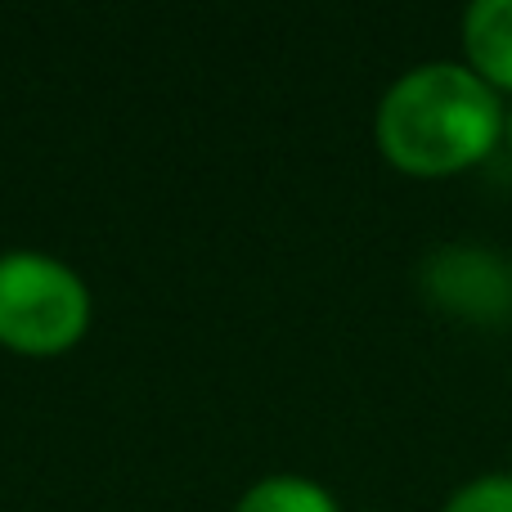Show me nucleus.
<instances>
[{"label": "nucleus", "mask_w": 512, "mask_h": 512, "mask_svg": "<svg viewBox=\"0 0 512 512\" xmlns=\"http://www.w3.org/2000/svg\"><path fill=\"white\" fill-rule=\"evenodd\" d=\"M499 90L454 59L400 72L373 117L378 149L409 176H450L472 167L504 135Z\"/></svg>", "instance_id": "obj_1"}, {"label": "nucleus", "mask_w": 512, "mask_h": 512, "mask_svg": "<svg viewBox=\"0 0 512 512\" xmlns=\"http://www.w3.org/2000/svg\"><path fill=\"white\" fill-rule=\"evenodd\" d=\"M90 328V292L77 270L45 252L0 256V346L14 355H63Z\"/></svg>", "instance_id": "obj_2"}, {"label": "nucleus", "mask_w": 512, "mask_h": 512, "mask_svg": "<svg viewBox=\"0 0 512 512\" xmlns=\"http://www.w3.org/2000/svg\"><path fill=\"white\" fill-rule=\"evenodd\" d=\"M423 288L441 310L463 319H504L512 306L508 261L477 243H445L423 261Z\"/></svg>", "instance_id": "obj_3"}, {"label": "nucleus", "mask_w": 512, "mask_h": 512, "mask_svg": "<svg viewBox=\"0 0 512 512\" xmlns=\"http://www.w3.org/2000/svg\"><path fill=\"white\" fill-rule=\"evenodd\" d=\"M468 68L495 90H512V0H472L463 9Z\"/></svg>", "instance_id": "obj_4"}, {"label": "nucleus", "mask_w": 512, "mask_h": 512, "mask_svg": "<svg viewBox=\"0 0 512 512\" xmlns=\"http://www.w3.org/2000/svg\"><path fill=\"white\" fill-rule=\"evenodd\" d=\"M234 512H337V499L328 495L319 481L279 472V477L256 481Z\"/></svg>", "instance_id": "obj_5"}, {"label": "nucleus", "mask_w": 512, "mask_h": 512, "mask_svg": "<svg viewBox=\"0 0 512 512\" xmlns=\"http://www.w3.org/2000/svg\"><path fill=\"white\" fill-rule=\"evenodd\" d=\"M441 512H512V472H490L459 486Z\"/></svg>", "instance_id": "obj_6"}, {"label": "nucleus", "mask_w": 512, "mask_h": 512, "mask_svg": "<svg viewBox=\"0 0 512 512\" xmlns=\"http://www.w3.org/2000/svg\"><path fill=\"white\" fill-rule=\"evenodd\" d=\"M504 135H508V144H512V108L504 113Z\"/></svg>", "instance_id": "obj_7"}, {"label": "nucleus", "mask_w": 512, "mask_h": 512, "mask_svg": "<svg viewBox=\"0 0 512 512\" xmlns=\"http://www.w3.org/2000/svg\"><path fill=\"white\" fill-rule=\"evenodd\" d=\"M508 279H512V256H508Z\"/></svg>", "instance_id": "obj_8"}]
</instances>
